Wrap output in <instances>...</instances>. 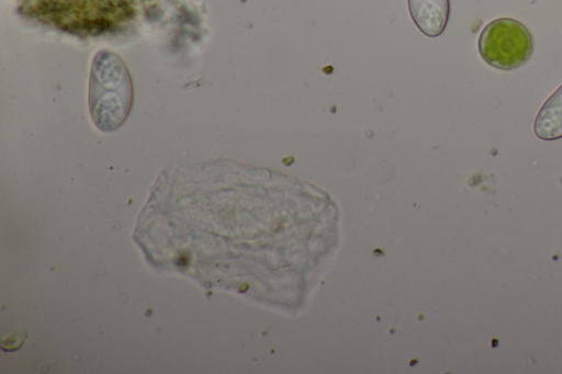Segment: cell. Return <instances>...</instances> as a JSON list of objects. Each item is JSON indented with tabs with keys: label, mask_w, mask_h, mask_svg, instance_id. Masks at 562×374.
<instances>
[{
	"label": "cell",
	"mask_w": 562,
	"mask_h": 374,
	"mask_svg": "<svg viewBox=\"0 0 562 374\" xmlns=\"http://www.w3.org/2000/svg\"><path fill=\"white\" fill-rule=\"evenodd\" d=\"M482 59L490 66L509 70L525 64L533 52L529 30L519 21L501 18L490 22L477 42Z\"/></svg>",
	"instance_id": "obj_2"
},
{
	"label": "cell",
	"mask_w": 562,
	"mask_h": 374,
	"mask_svg": "<svg viewBox=\"0 0 562 374\" xmlns=\"http://www.w3.org/2000/svg\"><path fill=\"white\" fill-rule=\"evenodd\" d=\"M89 111L101 132L119 128L133 105V83L122 58L108 49L99 50L91 63L88 90Z\"/></svg>",
	"instance_id": "obj_1"
},
{
	"label": "cell",
	"mask_w": 562,
	"mask_h": 374,
	"mask_svg": "<svg viewBox=\"0 0 562 374\" xmlns=\"http://www.w3.org/2000/svg\"><path fill=\"white\" fill-rule=\"evenodd\" d=\"M533 132L542 140L562 137V84L542 104L535 118Z\"/></svg>",
	"instance_id": "obj_4"
},
{
	"label": "cell",
	"mask_w": 562,
	"mask_h": 374,
	"mask_svg": "<svg viewBox=\"0 0 562 374\" xmlns=\"http://www.w3.org/2000/svg\"><path fill=\"white\" fill-rule=\"evenodd\" d=\"M411 18L418 30L429 36H439L449 19V0H407Z\"/></svg>",
	"instance_id": "obj_3"
}]
</instances>
